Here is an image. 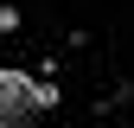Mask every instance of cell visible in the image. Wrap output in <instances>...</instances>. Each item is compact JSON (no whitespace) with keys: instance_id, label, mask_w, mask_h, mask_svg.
<instances>
[{"instance_id":"obj_1","label":"cell","mask_w":134,"mask_h":128,"mask_svg":"<svg viewBox=\"0 0 134 128\" xmlns=\"http://www.w3.org/2000/svg\"><path fill=\"white\" fill-rule=\"evenodd\" d=\"M51 103H58V83H38L26 71H0V128H19L26 115H38Z\"/></svg>"},{"instance_id":"obj_2","label":"cell","mask_w":134,"mask_h":128,"mask_svg":"<svg viewBox=\"0 0 134 128\" xmlns=\"http://www.w3.org/2000/svg\"><path fill=\"white\" fill-rule=\"evenodd\" d=\"M7 32H19V7H13V0H0V39H7Z\"/></svg>"}]
</instances>
